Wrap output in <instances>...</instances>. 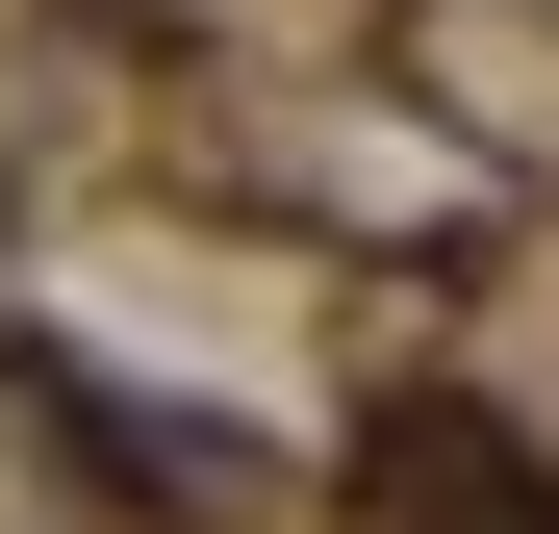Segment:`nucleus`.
Returning a JSON list of instances; mask_svg holds the SVG:
<instances>
[{"mask_svg":"<svg viewBox=\"0 0 559 534\" xmlns=\"http://www.w3.org/2000/svg\"><path fill=\"white\" fill-rule=\"evenodd\" d=\"M356 459H382V509H407V534H559V484L509 459L484 407H382V432H356Z\"/></svg>","mask_w":559,"mask_h":534,"instance_id":"obj_1","label":"nucleus"}]
</instances>
